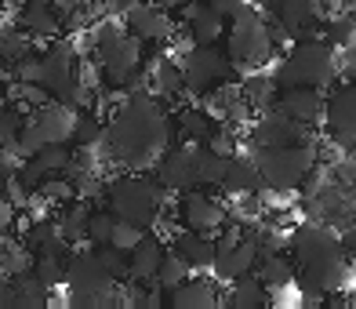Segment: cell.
<instances>
[{"mask_svg":"<svg viewBox=\"0 0 356 309\" xmlns=\"http://www.w3.org/2000/svg\"><path fill=\"white\" fill-rule=\"evenodd\" d=\"M171 138V120L149 95L131 91L117 113H113L109 127L102 132V150L109 153V160H120L127 168H138L145 160H153L168 150Z\"/></svg>","mask_w":356,"mask_h":309,"instance_id":"1","label":"cell"},{"mask_svg":"<svg viewBox=\"0 0 356 309\" xmlns=\"http://www.w3.org/2000/svg\"><path fill=\"white\" fill-rule=\"evenodd\" d=\"M295 255L302 266V280L320 291H334L346 284V251L334 230L320 222H305L295 230Z\"/></svg>","mask_w":356,"mask_h":309,"instance_id":"2","label":"cell"},{"mask_svg":"<svg viewBox=\"0 0 356 309\" xmlns=\"http://www.w3.org/2000/svg\"><path fill=\"white\" fill-rule=\"evenodd\" d=\"M338 47L316 33V37H302L295 40L291 55L277 66V88H327L334 73H338V58H334Z\"/></svg>","mask_w":356,"mask_h":309,"instance_id":"3","label":"cell"},{"mask_svg":"<svg viewBox=\"0 0 356 309\" xmlns=\"http://www.w3.org/2000/svg\"><path fill=\"white\" fill-rule=\"evenodd\" d=\"M229 19L233 26H229V40H225V55L233 58V66H244V70L269 66V58L277 55V40H273L269 22L258 15V8L244 4Z\"/></svg>","mask_w":356,"mask_h":309,"instance_id":"4","label":"cell"},{"mask_svg":"<svg viewBox=\"0 0 356 309\" xmlns=\"http://www.w3.org/2000/svg\"><path fill=\"white\" fill-rule=\"evenodd\" d=\"M254 164L262 175V186L273 193H291L309 178L316 164V150L313 145H254Z\"/></svg>","mask_w":356,"mask_h":309,"instance_id":"5","label":"cell"},{"mask_svg":"<svg viewBox=\"0 0 356 309\" xmlns=\"http://www.w3.org/2000/svg\"><path fill=\"white\" fill-rule=\"evenodd\" d=\"M102 197L109 200V211L117 219L138 222L149 230L160 219V207H164V186L145 178V175H120L102 189Z\"/></svg>","mask_w":356,"mask_h":309,"instance_id":"6","label":"cell"},{"mask_svg":"<svg viewBox=\"0 0 356 309\" xmlns=\"http://www.w3.org/2000/svg\"><path fill=\"white\" fill-rule=\"evenodd\" d=\"M91 47H95L99 70L113 80V84H127V80L142 70V40H135L117 22H102Z\"/></svg>","mask_w":356,"mask_h":309,"instance_id":"7","label":"cell"},{"mask_svg":"<svg viewBox=\"0 0 356 309\" xmlns=\"http://www.w3.org/2000/svg\"><path fill=\"white\" fill-rule=\"evenodd\" d=\"M178 66H182V84L189 95H211L215 88L229 84L236 73L233 58L215 44H189Z\"/></svg>","mask_w":356,"mask_h":309,"instance_id":"8","label":"cell"},{"mask_svg":"<svg viewBox=\"0 0 356 309\" xmlns=\"http://www.w3.org/2000/svg\"><path fill=\"white\" fill-rule=\"evenodd\" d=\"M124 29L142 44H156V40H171L175 19L168 8L153 4V0H135V4L124 8Z\"/></svg>","mask_w":356,"mask_h":309,"instance_id":"9","label":"cell"},{"mask_svg":"<svg viewBox=\"0 0 356 309\" xmlns=\"http://www.w3.org/2000/svg\"><path fill=\"white\" fill-rule=\"evenodd\" d=\"M323 120L338 145L356 142V80H346L331 91V99H323Z\"/></svg>","mask_w":356,"mask_h":309,"instance_id":"10","label":"cell"},{"mask_svg":"<svg viewBox=\"0 0 356 309\" xmlns=\"http://www.w3.org/2000/svg\"><path fill=\"white\" fill-rule=\"evenodd\" d=\"M182 225L197 233H218L225 225V204H218L211 193H204L200 186H193L182 193Z\"/></svg>","mask_w":356,"mask_h":309,"instance_id":"11","label":"cell"},{"mask_svg":"<svg viewBox=\"0 0 356 309\" xmlns=\"http://www.w3.org/2000/svg\"><path fill=\"white\" fill-rule=\"evenodd\" d=\"M193 145L197 142H186V145H175V150H164L156 157V182L171 189V193H186L197 182V164H193Z\"/></svg>","mask_w":356,"mask_h":309,"instance_id":"12","label":"cell"},{"mask_svg":"<svg viewBox=\"0 0 356 309\" xmlns=\"http://www.w3.org/2000/svg\"><path fill=\"white\" fill-rule=\"evenodd\" d=\"M73 117L76 113L66 106V102H58V99H47L40 106H33L26 113V124L37 132V138L47 145V142H70L73 135Z\"/></svg>","mask_w":356,"mask_h":309,"instance_id":"13","label":"cell"},{"mask_svg":"<svg viewBox=\"0 0 356 309\" xmlns=\"http://www.w3.org/2000/svg\"><path fill=\"white\" fill-rule=\"evenodd\" d=\"M305 138H309L305 135V124H298L295 117L280 113L277 106H269L251 127V142L254 145H298Z\"/></svg>","mask_w":356,"mask_h":309,"instance_id":"14","label":"cell"},{"mask_svg":"<svg viewBox=\"0 0 356 309\" xmlns=\"http://www.w3.org/2000/svg\"><path fill=\"white\" fill-rule=\"evenodd\" d=\"M182 22H186L189 44H218L225 37V15L215 11L207 0H186Z\"/></svg>","mask_w":356,"mask_h":309,"instance_id":"15","label":"cell"},{"mask_svg":"<svg viewBox=\"0 0 356 309\" xmlns=\"http://www.w3.org/2000/svg\"><path fill=\"white\" fill-rule=\"evenodd\" d=\"M258 266V244L254 237H244L236 244H215V262H211V273L218 280H236V276H244Z\"/></svg>","mask_w":356,"mask_h":309,"instance_id":"16","label":"cell"},{"mask_svg":"<svg viewBox=\"0 0 356 309\" xmlns=\"http://www.w3.org/2000/svg\"><path fill=\"white\" fill-rule=\"evenodd\" d=\"M280 113L295 117L298 124H320L323 120V88H280L273 99Z\"/></svg>","mask_w":356,"mask_h":309,"instance_id":"17","label":"cell"},{"mask_svg":"<svg viewBox=\"0 0 356 309\" xmlns=\"http://www.w3.org/2000/svg\"><path fill=\"white\" fill-rule=\"evenodd\" d=\"M171 251L182 255L189 262V269H211V262H215L211 233H197V230H186V225H182V233L171 237Z\"/></svg>","mask_w":356,"mask_h":309,"instance_id":"18","label":"cell"},{"mask_svg":"<svg viewBox=\"0 0 356 309\" xmlns=\"http://www.w3.org/2000/svg\"><path fill=\"white\" fill-rule=\"evenodd\" d=\"M15 26L26 29L29 37H40V40H51V37L62 33L58 11H55V8H47V4H33V0H22L19 15H15Z\"/></svg>","mask_w":356,"mask_h":309,"instance_id":"19","label":"cell"},{"mask_svg":"<svg viewBox=\"0 0 356 309\" xmlns=\"http://www.w3.org/2000/svg\"><path fill=\"white\" fill-rule=\"evenodd\" d=\"M164 240L160 237H149L145 233L131 251H127V280H153L156 276V266H160V258H164Z\"/></svg>","mask_w":356,"mask_h":309,"instance_id":"20","label":"cell"},{"mask_svg":"<svg viewBox=\"0 0 356 309\" xmlns=\"http://www.w3.org/2000/svg\"><path fill=\"white\" fill-rule=\"evenodd\" d=\"M168 302L175 309H215L222 302V295H218V287L211 280H189L186 276L182 284H175L168 291Z\"/></svg>","mask_w":356,"mask_h":309,"instance_id":"21","label":"cell"},{"mask_svg":"<svg viewBox=\"0 0 356 309\" xmlns=\"http://www.w3.org/2000/svg\"><path fill=\"white\" fill-rule=\"evenodd\" d=\"M222 189L229 197H248V193H258L262 189V175H258V164L251 157H229L225 164V178H222Z\"/></svg>","mask_w":356,"mask_h":309,"instance_id":"22","label":"cell"},{"mask_svg":"<svg viewBox=\"0 0 356 309\" xmlns=\"http://www.w3.org/2000/svg\"><path fill=\"white\" fill-rule=\"evenodd\" d=\"M145 80H149L153 95H160V99H178V95L186 91V84H182V66H178L171 55L153 58L149 70H145Z\"/></svg>","mask_w":356,"mask_h":309,"instance_id":"23","label":"cell"},{"mask_svg":"<svg viewBox=\"0 0 356 309\" xmlns=\"http://www.w3.org/2000/svg\"><path fill=\"white\" fill-rule=\"evenodd\" d=\"M88 215H91L88 200H84V197H73V200L66 204V211L55 219V222H58V233H62V240H66L70 248L88 237Z\"/></svg>","mask_w":356,"mask_h":309,"instance_id":"24","label":"cell"},{"mask_svg":"<svg viewBox=\"0 0 356 309\" xmlns=\"http://www.w3.org/2000/svg\"><path fill=\"white\" fill-rule=\"evenodd\" d=\"M225 302H229L233 309H258V306H266L269 302V291H266V284L258 280V276H236L233 280V287L225 291Z\"/></svg>","mask_w":356,"mask_h":309,"instance_id":"25","label":"cell"},{"mask_svg":"<svg viewBox=\"0 0 356 309\" xmlns=\"http://www.w3.org/2000/svg\"><path fill=\"white\" fill-rule=\"evenodd\" d=\"M193 164H197V182L200 186H222L229 157H222L215 150H207L204 142H197V145H193Z\"/></svg>","mask_w":356,"mask_h":309,"instance_id":"26","label":"cell"},{"mask_svg":"<svg viewBox=\"0 0 356 309\" xmlns=\"http://www.w3.org/2000/svg\"><path fill=\"white\" fill-rule=\"evenodd\" d=\"M11 280H15V309H44L51 302V287L40 284L33 276V269L22 276H11Z\"/></svg>","mask_w":356,"mask_h":309,"instance_id":"27","label":"cell"},{"mask_svg":"<svg viewBox=\"0 0 356 309\" xmlns=\"http://www.w3.org/2000/svg\"><path fill=\"white\" fill-rule=\"evenodd\" d=\"M26 55H33V40H29L26 29H19V26L0 29V66H15Z\"/></svg>","mask_w":356,"mask_h":309,"instance_id":"28","label":"cell"},{"mask_svg":"<svg viewBox=\"0 0 356 309\" xmlns=\"http://www.w3.org/2000/svg\"><path fill=\"white\" fill-rule=\"evenodd\" d=\"M262 258V269H258V280H262L266 287H287L291 280H295V262H291L287 255L273 251V255H258Z\"/></svg>","mask_w":356,"mask_h":309,"instance_id":"29","label":"cell"},{"mask_svg":"<svg viewBox=\"0 0 356 309\" xmlns=\"http://www.w3.org/2000/svg\"><path fill=\"white\" fill-rule=\"evenodd\" d=\"M33 276L40 284H47V287H58V284H66V255L62 251H37V258H33Z\"/></svg>","mask_w":356,"mask_h":309,"instance_id":"30","label":"cell"},{"mask_svg":"<svg viewBox=\"0 0 356 309\" xmlns=\"http://www.w3.org/2000/svg\"><path fill=\"white\" fill-rule=\"evenodd\" d=\"M211 132H215V124L204 109H182L178 113V135H182L186 142H207Z\"/></svg>","mask_w":356,"mask_h":309,"instance_id":"31","label":"cell"},{"mask_svg":"<svg viewBox=\"0 0 356 309\" xmlns=\"http://www.w3.org/2000/svg\"><path fill=\"white\" fill-rule=\"evenodd\" d=\"M33 160L44 168V175H62L66 164L73 160V150H70V142H47L33 153Z\"/></svg>","mask_w":356,"mask_h":309,"instance_id":"32","label":"cell"},{"mask_svg":"<svg viewBox=\"0 0 356 309\" xmlns=\"http://www.w3.org/2000/svg\"><path fill=\"white\" fill-rule=\"evenodd\" d=\"M189 276V262L182 255H175V251H164V258H160V266H156V276H153V284H160L164 291H171L175 284H182Z\"/></svg>","mask_w":356,"mask_h":309,"instance_id":"33","label":"cell"},{"mask_svg":"<svg viewBox=\"0 0 356 309\" xmlns=\"http://www.w3.org/2000/svg\"><path fill=\"white\" fill-rule=\"evenodd\" d=\"M33 251L26 248V244H8L4 251H0V273L4 276H22V273H29L33 269Z\"/></svg>","mask_w":356,"mask_h":309,"instance_id":"34","label":"cell"},{"mask_svg":"<svg viewBox=\"0 0 356 309\" xmlns=\"http://www.w3.org/2000/svg\"><path fill=\"white\" fill-rule=\"evenodd\" d=\"M102 132H106V127H102V120L95 117V113H76L70 142L76 145V150H80V145H99L102 142Z\"/></svg>","mask_w":356,"mask_h":309,"instance_id":"35","label":"cell"},{"mask_svg":"<svg viewBox=\"0 0 356 309\" xmlns=\"http://www.w3.org/2000/svg\"><path fill=\"white\" fill-rule=\"evenodd\" d=\"M37 193L44 200H51V204H70L76 197V186H73V178H66V175H47L44 182L37 186Z\"/></svg>","mask_w":356,"mask_h":309,"instance_id":"36","label":"cell"},{"mask_svg":"<svg viewBox=\"0 0 356 309\" xmlns=\"http://www.w3.org/2000/svg\"><path fill=\"white\" fill-rule=\"evenodd\" d=\"M145 237V225H138V222H127V219H117L113 222V237H109V248H117V251H131L135 244Z\"/></svg>","mask_w":356,"mask_h":309,"instance_id":"37","label":"cell"},{"mask_svg":"<svg viewBox=\"0 0 356 309\" xmlns=\"http://www.w3.org/2000/svg\"><path fill=\"white\" fill-rule=\"evenodd\" d=\"M113 222H117V215H113V211H91V215H88V244H95V248L109 244Z\"/></svg>","mask_w":356,"mask_h":309,"instance_id":"38","label":"cell"},{"mask_svg":"<svg viewBox=\"0 0 356 309\" xmlns=\"http://www.w3.org/2000/svg\"><path fill=\"white\" fill-rule=\"evenodd\" d=\"M204 145H207V150H215V153H222V157H233V153H236V138H233L229 132H218V127L207 135Z\"/></svg>","mask_w":356,"mask_h":309,"instance_id":"39","label":"cell"},{"mask_svg":"<svg viewBox=\"0 0 356 309\" xmlns=\"http://www.w3.org/2000/svg\"><path fill=\"white\" fill-rule=\"evenodd\" d=\"M15 215H19V211H15V207H11V200L4 197V193H0V237H8V233H11Z\"/></svg>","mask_w":356,"mask_h":309,"instance_id":"40","label":"cell"},{"mask_svg":"<svg viewBox=\"0 0 356 309\" xmlns=\"http://www.w3.org/2000/svg\"><path fill=\"white\" fill-rule=\"evenodd\" d=\"M0 309H15V280L0 273Z\"/></svg>","mask_w":356,"mask_h":309,"instance_id":"41","label":"cell"},{"mask_svg":"<svg viewBox=\"0 0 356 309\" xmlns=\"http://www.w3.org/2000/svg\"><path fill=\"white\" fill-rule=\"evenodd\" d=\"M338 240H342V251H346V255H356V219L349 222V230L338 233Z\"/></svg>","mask_w":356,"mask_h":309,"instance_id":"42","label":"cell"},{"mask_svg":"<svg viewBox=\"0 0 356 309\" xmlns=\"http://www.w3.org/2000/svg\"><path fill=\"white\" fill-rule=\"evenodd\" d=\"M207 4H211L215 11H222L225 19H229V15H233V11H240V8L248 4V0H207Z\"/></svg>","mask_w":356,"mask_h":309,"instance_id":"43","label":"cell"},{"mask_svg":"<svg viewBox=\"0 0 356 309\" xmlns=\"http://www.w3.org/2000/svg\"><path fill=\"white\" fill-rule=\"evenodd\" d=\"M153 4H160V8H168V11H175V8H182L186 0H153Z\"/></svg>","mask_w":356,"mask_h":309,"instance_id":"44","label":"cell"},{"mask_svg":"<svg viewBox=\"0 0 356 309\" xmlns=\"http://www.w3.org/2000/svg\"><path fill=\"white\" fill-rule=\"evenodd\" d=\"M254 4H258V8H266V11H273V8L280 4V0H254Z\"/></svg>","mask_w":356,"mask_h":309,"instance_id":"45","label":"cell"},{"mask_svg":"<svg viewBox=\"0 0 356 309\" xmlns=\"http://www.w3.org/2000/svg\"><path fill=\"white\" fill-rule=\"evenodd\" d=\"M106 4H113V8H127V4H135V0H106Z\"/></svg>","mask_w":356,"mask_h":309,"instance_id":"46","label":"cell"},{"mask_svg":"<svg viewBox=\"0 0 356 309\" xmlns=\"http://www.w3.org/2000/svg\"><path fill=\"white\" fill-rule=\"evenodd\" d=\"M33 4H47V8H55V4H58V0H33Z\"/></svg>","mask_w":356,"mask_h":309,"instance_id":"47","label":"cell"},{"mask_svg":"<svg viewBox=\"0 0 356 309\" xmlns=\"http://www.w3.org/2000/svg\"><path fill=\"white\" fill-rule=\"evenodd\" d=\"M4 15H8V4H4V0H0V22H4Z\"/></svg>","mask_w":356,"mask_h":309,"instance_id":"48","label":"cell"}]
</instances>
